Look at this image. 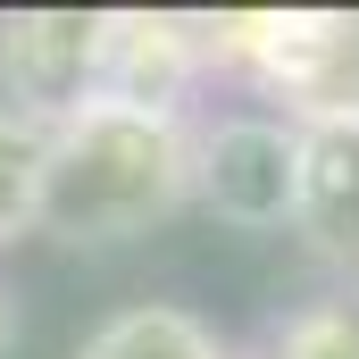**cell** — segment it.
Listing matches in <instances>:
<instances>
[{
    "mask_svg": "<svg viewBox=\"0 0 359 359\" xmlns=\"http://www.w3.org/2000/svg\"><path fill=\"white\" fill-rule=\"evenodd\" d=\"M192 192V142L168 109L134 100H84L76 117L50 126V168H42V226L76 243H126L159 226Z\"/></svg>",
    "mask_w": 359,
    "mask_h": 359,
    "instance_id": "6da1fadb",
    "label": "cell"
},
{
    "mask_svg": "<svg viewBox=\"0 0 359 359\" xmlns=\"http://www.w3.org/2000/svg\"><path fill=\"white\" fill-rule=\"evenodd\" d=\"M192 184L209 192V209L226 226H284L301 201V126L276 117H234L192 151Z\"/></svg>",
    "mask_w": 359,
    "mask_h": 359,
    "instance_id": "7a4b0ae2",
    "label": "cell"
},
{
    "mask_svg": "<svg viewBox=\"0 0 359 359\" xmlns=\"http://www.w3.org/2000/svg\"><path fill=\"white\" fill-rule=\"evenodd\" d=\"M0 59H8V84H17L34 126L76 117L84 109V76L100 59V17H25V25H8Z\"/></svg>",
    "mask_w": 359,
    "mask_h": 359,
    "instance_id": "3957f363",
    "label": "cell"
},
{
    "mask_svg": "<svg viewBox=\"0 0 359 359\" xmlns=\"http://www.w3.org/2000/svg\"><path fill=\"white\" fill-rule=\"evenodd\" d=\"M292 217L318 234V251L359 259V117H309L301 126V201Z\"/></svg>",
    "mask_w": 359,
    "mask_h": 359,
    "instance_id": "277c9868",
    "label": "cell"
},
{
    "mask_svg": "<svg viewBox=\"0 0 359 359\" xmlns=\"http://www.w3.org/2000/svg\"><path fill=\"white\" fill-rule=\"evenodd\" d=\"M84 359H226V351L184 309H126V318H109L84 343Z\"/></svg>",
    "mask_w": 359,
    "mask_h": 359,
    "instance_id": "5b68a950",
    "label": "cell"
},
{
    "mask_svg": "<svg viewBox=\"0 0 359 359\" xmlns=\"http://www.w3.org/2000/svg\"><path fill=\"white\" fill-rule=\"evenodd\" d=\"M42 168H50V126L25 109H0V243L42 217Z\"/></svg>",
    "mask_w": 359,
    "mask_h": 359,
    "instance_id": "8992f818",
    "label": "cell"
},
{
    "mask_svg": "<svg viewBox=\"0 0 359 359\" xmlns=\"http://www.w3.org/2000/svg\"><path fill=\"white\" fill-rule=\"evenodd\" d=\"M284 359H359V292H326L284 326Z\"/></svg>",
    "mask_w": 359,
    "mask_h": 359,
    "instance_id": "52a82bcc",
    "label": "cell"
},
{
    "mask_svg": "<svg viewBox=\"0 0 359 359\" xmlns=\"http://www.w3.org/2000/svg\"><path fill=\"white\" fill-rule=\"evenodd\" d=\"M17 351V309H8V292H0V359Z\"/></svg>",
    "mask_w": 359,
    "mask_h": 359,
    "instance_id": "ba28073f",
    "label": "cell"
}]
</instances>
